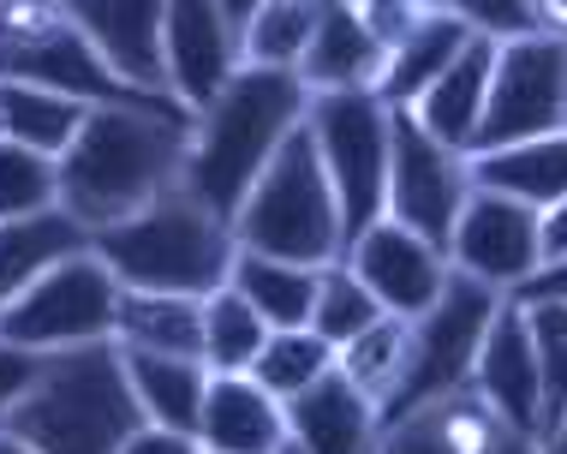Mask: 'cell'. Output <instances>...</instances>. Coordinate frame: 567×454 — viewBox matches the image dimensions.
Segmentation results:
<instances>
[{"instance_id": "obj_1", "label": "cell", "mask_w": 567, "mask_h": 454, "mask_svg": "<svg viewBox=\"0 0 567 454\" xmlns=\"http://www.w3.org/2000/svg\"><path fill=\"white\" fill-rule=\"evenodd\" d=\"M192 120L156 109H90L84 132L54 162V204L79 227H102L137 216L167 186L186 179Z\"/></svg>"}, {"instance_id": "obj_2", "label": "cell", "mask_w": 567, "mask_h": 454, "mask_svg": "<svg viewBox=\"0 0 567 454\" xmlns=\"http://www.w3.org/2000/svg\"><path fill=\"white\" fill-rule=\"evenodd\" d=\"M305 109H311V90H305L299 72L239 66L234 79L216 90V102L197 109V120H192L186 186L234 227L245 192L257 186V174L269 168V156L305 120Z\"/></svg>"}, {"instance_id": "obj_3", "label": "cell", "mask_w": 567, "mask_h": 454, "mask_svg": "<svg viewBox=\"0 0 567 454\" xmlns=\"http://www.w3.org/2000/svg\"><path fill=\"white\" fill-rule=\"evenodd\" d=\"M137 425H144V406L132 395L114 341L42 353L30 395L7 413V431L24 436L37 454H120Z\"/></svg>"}, {"instance_id": "obj_4", "label": "cell", "mask_w": 567, "mask_h": 454, "mask_svg": "<svg viewBox=\"0 0 567 454\" xmlns=\"http://www.w3.org/2000/svg\"><path fill=\"white\" fill-rule=\"evenodd\" d=\"M90 251L109 264V276L120 287L209 299L216 287H227V269H234L239 246H234V227L179 179V186H167L137 216L90 234Z\"/></svg>"}, {"instance_id": "obj_5", "label": "cell", "mask_w": 567, "mask_h": 454, "mask_svg": "<svg viewBox=\"0 0 567 454\" xmlns=\"http://www.w3.org/2000/svg\"><path fill=\"white\" fill-rule=\"evenodd\" d=\"M0 84L60 90V96H79L90 109H156V114L197 120L167 90H132L90 49V37L66 19L60 0H0Z\"/></svg>"}, {"instance_id": "obj_6", "label": "cell", "mask_w": 567, "mask_h": 454, "mask_svg": "<svg viewBox=\"0 0 567 454\" xmlns=\"http://www.w3.org/2000/svg\"><path fill=\"white\" fill-rule=\"evenodd\" d=\"M234 246L281 257V264H305V269H329L347 251L341 204H334V186L323 174V156H317L305 120L281 138L269 168L245 192V204L234 216Z\"/></svg>"}, {"instance_id": "obj_7", "label": "cell", "mask_w": 567, "mask_h": 454, "mask_svg": "<svg viewBox=\"0 0 567 454\" xmlns=\"http://www.w3.org/2000/svg\"><path fill=\"white\" fill-rule=\"evenodd\" d=\"M502 299H508V293L484 287L478 276L449 269L436 306L424 317H412V329H406V365H401L394 389L377 406L382 425H394V419L419 413V406L449 401V395H460V389H472V365H478L484 329H489V317H496Z\"/></svg>"}, {"instance_id": "obj_8", "label": "cell", "mask_w": 567, "mask_h": 454, "mask_svg": "<svg viewBox=\"0 0 567 454\" xmlns=\"http://www.w3.org/2000/svg\"><path fill=\"white\" fill-rule=\"evenodd\" d=\"M305 132L341 204V239H359L389 204V102L377 90H311Z\"/></svg>"}, {"instance_id": "obj_9", "label": "cell", "mask_w": 567, "mask_h": 454, "mask_svg": "<svg viewBox=\"0 0 567 454\" xmlns=\"http://www.w3.org/2000/svg\"><path fill=\"white\" fill-rule=\"evenodd\" d=\"M114 311H120V281L96 251H79L66 264H54L49 276H37L0 311V341H19L30 353L114 341Z\"/></svg>"}, {"instance_id": "obj_10", "label": "cell", "mask_w": 567, "mask_h": 454, "mask_svg": "<svg viewBox=\"0 0 567 454\" xmlns=\"http://www.w3.org/2000/svg\"><path fill=\"white\" fill-rule=\"evenodd\" d=\"M544 132H567V37H514L496 49V72H489V102L478 120L472 156L484 149H508Z\"/></svg>"}, {"instance_id": "obj_11", "label": "cell", "mask_w": 567, "mask_h": 454, "mask_svg": "<svg viewBox=\"0 0 567 454\" xmlns=\"http://www.w3.org/2000/svg\"><path fill=\"white\" fill-rule=\"evenodd\" d=\"M472 198V168L466 156L449 144H436L431 132L412 120V109H389V204L382 216L412 227L419 239L449 257L454 221Z\"/></svg>"}, {"instance_id": "obj_12", "label": "cell", "mask_w": 567, "mask_h": 454, "mask_svg": "<svg viewBox=\"0 0 567 454\" xmlns=\"http://www.w3.org/2000/svg\"><path fill=\"white\" fill-rule=\"evenodd\" d=\"M449 269L478 276L496 293H514L526 276L544 269V209L472 186V198L454 221V239H449Z\"/></svg>"}, {"instance_id": "obj_13", "label": "cell", "mask_w": 567, "mask_h": 454, "mask_svg": "<svg viewBox=\"0 0 567 454\" xmlns=\"http://www.w3.org/2000/svg\"><path fill=\"white\" fill-rule=\"evenodd\" d=\"M341 264L377 293L382 311L394 317H424L436 306L442 281H449V257H442L431 239H419L401 221H371L359 239H347Z\"/></svg>"}, {"instance_id": "obj_14", "label": "cell", "mask_w": 567, "mask_h": 454, "mask_svg": "<svg viewBox=\"0 0 567 454\" xmlns=\"http://www.w3.org/2000/svg\"><path fill=\"white\" fill-rule=\"evenodd\" d=\"M162 54H167V96H179L192 114L209 109L216 90L239 72V37L227 24L221 0H167Z\"/></svg>"}, {"instance_id": "obj_15", "label": "cell", "mask_w": 567, "mask_h": 454, "mask_svg": "<svg viewBox=\"0 0 567 454\" xmlns=\"http://www.w3.org/2000/svg\"><path fill=\"white\" fill-rule=\"evenodd\" d=\"M472 389L496 406L514 436L544 443V389H538V359H532V329L519 299H502L496 317H489L478 365H472Z\"/></svg>"}, {"instance_id": "obj_16", "label": "cell", "mask_w": 567, "mask_h": 454, "mask_svg": "<svg viewBox=\"0 0 567 454\" xmlns=\"http://www.w3.org/2000/svg\"><path fill=\"white\" fill-rule=\"evenodd\" d=\"M60 7L132 90H167V54H162L167 0H60Z\"/></svg>"}, {"instance_id": "obj_17", "label": "cell", "mask_w": 567, "mask_h": 454, "mask_svg": "<svg viewBox=\"0 0 567 454\" xmlns=\"http://www.w3.org/2000/svg\"><path fill=\"white\" fill-rule=\"evenodd\" d=\"M197 443L204 454H275L287 443V406L251 371H209Z\"/></svg>"}, {"instance_id": "obj_18", "label": "cell", "mask_w": 567, "mask_h": 454, "mask_svg": "<svg viewBox=\"0 0 567 454\" xmlns=\"http://www.w3.org/2000/svg\"><path fill=\"white\" fill-rule=\"evenodd\" d=\"M508 436L514 431L502 425V413L478 389H460L449 401H431L419 413L382 425L377 454H496Z\"/></svg>"}, {"instance_id": "obj_19", "label": "cell", "mask_w": 567, "mask_h": 454, "mask_svg": "<svg viewBox=\"0 0 567 454\" xmlns=\"http://www.w3.org/2000/svg\"><path fill=\"white\" fill-rule=\"evenodd\" d=\"M287 436L305 454H377L382 419H377V401H364L341 371H329L323 383H311L305 395L287 401Z\"/></svg>"}, {"instance_id": "obj_20", "label": "cell", "mask_w": 567, "mask_h": 454, "mask_svg": "<svg viewBox=\"0 0 567 454\" xmlns=\"http://www.w3.org/2000/svg\"><path fill=\"white\" fill-rule=\"evenodd\" d=\"M496 37H472L466 49L454 54V66L412 102V120L431 132L436 144L472 156V138H478V120H484V102H489V72H496Z\"/></svg>"}, {"instance_id": "obj_21", "label": "cell", "mask_w": 567, "mask_h": 454, "mask_svg": "<svg viewBox=\"0 0 567 454\" xmlns=\"http://www.w3.org/2000/svg\"><path fill=\"white\" fill-rule=\"evenodd\" d=\"M382 42L364 30V19L341 0H323L317 12V30L305 42V60H299V79L305 90H377L382 79Z\"/></svg>"}, {"instance_id": "obj_22", "label": "cell", "mask_w": 567, "mask_h": 454, "mask_svg": "<svg viewBox=\"0 0 567 454\" xmlns=\"http://www.w3.org/2000/svg\"><path fill=\"white\" fill-rule=\"evenodd\" d=\"M466 168H472V186L519 198L532 209H549L567 198V132H544V138H526L508 149H484V156H466Z\"/></svg>"}, {"instance_id": "obj_23", "label": "cell", "mask_w": 567, "mask_h": 454, "mask_svg": "<svg viewBox=\"0 0 567 454\" xmlns=\"http://www.w3.org/2000/svg\"><path fill=\"white\" fill-rule=\"evenodd\" d=\"M114 341L132 347V353L204 359V299H186V293H137V287H120Z\"/></svg>"}, {"instance_id": "obj_24", "label": "cell", "mask_w": 567, "mask_h": 454, "mask_svg": "<svg viewBox=\"0 0 567 454\" xmlns=\"http://www.w3.org/2000/svg\"><path fill=\"white\" fill-rule=\"evenodd\" d=\"M79 251H90V227H79L60 204L24 221H0V311L37 276H49L54 264H66Z\"/></svg>"}, {"instance_id": "obj_25", "label": "cell", "mask_w": 567, "mask_h": 454, "mask_svg": "<svg viewBox=\"0 0 567 454\" xmlns=\"http://www.w3.org/2000/svg\"><path fill=\"white\" fill-rule=\"evenodd\" d=\"M120 359H126L137 406H144V425H167V431L197 436V419H204V389H209V365H204V359L132 353V347H120Z\"/></svg>"}, {"instance_id": "obj_26", "label": "cell", "mask_w": 567, "mask_h": 454, "mask_svg": "<svg viewBox=\"0 0 567 454\" xmlns=\"http://www.w3.org/2000/svg\"><path fill=\"white\" fill-rule=\"evenodd\" d=\"M478 37V30H466L454 19V12H442V19H424L412 37L382 60V79H377V96L389 102V109H412V102L431 90L442 72L454 66V54L466 49V42Z\"/></svg>"}, {"instance_id": "obj_27", "label": "cell", "mask_w": 567, "mask_h": 454, "mask_svg": "<svg viewBox=\"0 0 567 454\" xmlns=\"http://www.w3.org/2000/svg\"><path fill=\"white\" fill-rule=\"evenodd\" d=\"M227 281L251 299V311L264 317L269 329H305L311 323V306H317V281L323 269H305V264H281V257H264V251H234V269Z\"/></svg>"}, {"instance_id": "obj_28", "label": "cell", "mask_w": 567, "mask_h": 454, "mask_svg": "<svg viewBox=\"0 0 567 454\" xmlns=\"http://www.w3.org/2000/svg\"><path fill=\"white\" fill-rule=\"evenodd\" d=\"M90 102L60 96V90H37V84H0V138L42 149V156H66L72 138L84 132Z\"/></svg>"}, {"instance_id": "obj_29", "label": "cell", "mask_w": 567, "mask_h": 454, "mask_svg": "<svg viewBox=\"0 0 567 454\" xmlns=\"http://www.w3.org/2000/svg\"><path fill=\"white\" fill-rule=\"evenodd\" d=\"M323 0H264L251 12V24L239 30V66H275V72H299L305 42L317 30Z\"/></svg>"}, {"instance_id": "obj_30", "label": "cell", "mask_w": 567, "mask_h": 454, "mask_svg": "<svg viewBox=\"0 0 567 454\" xmlns=\"http://www.w3.org/2000/svg\"><path fill=\"white\" fill-rule=\"evenodd\" d=\"M269 341V323L251 311V299L234 281L204 299V365L209 371H251Z\"/></svg>"}, {"instance_id": "obj_31", "label": "cell", "mask_w": 567, "mask_h": 454, "mask_svg": "<svg viewBox=\"0 0 567 454\" xmlns=\"http://www.w3.org/2000/svg\"><path fill=\"white\" fill-rule=\"evenodd\" d=\"M329 371H334V347L317 336L311 323H305V329H269L264 353H257V365H251V376L281 406L293 401V395H305L311 383H323Z\"/></svg>"}, {"instance_id": "obj_32", "label": "cell", "mask_w": 567, "mask_h": 454, "mask_svg": "<svg viewBox=\"0 0 567 454\" xmlns=\"http://www.w3.org/2000/svg\"><path fill=\"white\" fill-rule=\"evenodd\" d=\"M406 329H412V317L382 311L364 336H352L341 353H334V371H341L364 401L382 406V395L394 389V376H401V365H406Z\"/></svg>"}, {"instance_id": "obj_33", "label": "cell", "mask_w": 567, "mask_h": 454, "mask_svg": "<svg viewBox=\"0 0 567 454\" xmlns=\"http://www.w3.org/2000/svg\"><path fill=\"white\" fill-rule=\"evenodd\" d=\"M382 317V306H377V293L371 287H364L359 276H352V269L341 264V257H334V264L323 269V281H317V306H311V329L317 336H323L334 353H341V347L352 341V336H364V329H371Z\"/></svg>"}, {"instance_id": "obj_34", "label": "cell", "mask_w": 567, "mask_h": 454, "mask_svg": "<svg viewBox=\"0 0 567 454\" xmlns=\"http://www.w3.org/2000/svg\"><path fill=\"white\" fill-rule=\"evenodd\" d=\"M526 329H532V359H538L544 436H549V431H556V419H561V406H567V306H561V299H532V306H526Z\"/></svg>"}, {"instance_id": "obj_35", "label": "cell", "mask_w": 567, "mask_h": 454, "mask_svg": "<svg viewBox=\"0 0 567 454\" xmlns=\"http://www.w3.org/2000/svg\"><path fill=\"white\" fill-rule=\"evenodd\" d=\"M54 209V156L0 138V221H24Z\"/></svg>"}, {"instance_id": "obj_36", "label": "cell", "mask_w": 567, "mask_h": 454, "mask_svg": "<svg viewBox=\"0 0 567 454\" xmlns=\"http://www.w3.org/2000/svg\"><path fill=\"white\" fill-rule=\"evenodd\" d=\"M454 19L478 37L514 42V37H538V7L532 0H454Z\"/></svg>"}, {"instance_id": "obj_37", "label": "cell", "mask_w": 567, "mask_h": 454, "mask_svg": "<svg viewBox=\"0 0 567 454\" xmlns=\"http://www.w3.org/2000/svg\"><path fill=\"white\" fill-rule=\"evenodd\" d=\"M359 19H364V30L382 42V54H394L401 42L412 37V30L424 24V12L412 7V0H364L359 7Z\"/></svg>"}, {"instance_id": "obj_38", "label": "cell", "mask_w": 567, "mask_h": 454, "mask_svg": "<svg viewBox=\"0 0 567 454\" xmlns=\"http://www.w3.org/2000/svg\"><path fill=\"white\" fill-rule=\"evenodd\" d=\"M37 371H42V353H30L19 341H0V425H7V413L30 395Z\"/></svg>"}, {"instance_id": "obj_39", "label": "cell", "mask_w": 567, "mask_h": 454, "mask_svg": "<svg viewBox=\"0 0 567 454\" xmlns=\"http://www.w3.org/2000/svg\"><path fill=\"white\" fill-rule=\"evenodd\" d=\"M120 454H204V443L186 431H167V425H137L126 443H120Z\"/></svg>"}, {"instance_id": "obj_40", "label": "cell", "mask_w": 567, "mask_h": 454, "mask_svg": "<svg viewBox=\"0 0 567 454\" xmlns=\"http://www.w3.org/2000/svg\"><path fill=\"white\" fill-rule=\"evenodd\" d=\"M508 299H519V306H532V299H561V306H567V257H556V264H544L538 276H526V281H519Z\"/></svg>"}, {"instance_id": "obj_41", "label": "cell", "mask_w": 567, "mask_h": 454, "mask_svg": "<svg viewBox=\"0 0 567 454\" xmlns=\"http://www.w3.org/2000/svg\"><path fill=\"white\" fill-rule=\"evenodd\" d=\"M567 257V198L544 209V264Z\"/></svg>"}, {"instance_id": "obj_42", "label": "cell", "mask_w": 567, "mask_h": 454, "mask_svg": "<svg viewBox=\"0 0 567 454\" xmlns=\"http://www.w3.org/2000/svg\"><path fill=\"white\" fill-rule=\"evenodd\" d=\"M532 7H538V30L567 37V0H532Z\"/></svg>"}, {"instance_id": "obj_43", "label": "cell", "mask_w": 567, "mask_h": 454, "mask_svg": "<svg viewBox=\"0 0 567 454\" xmlns=\"http://www.w3.org/2000/svg\"><path fill=\"white\" fill-rule=\"evenodd\" d=\"M257 7H264V0H221V12H227V24H234V37H239L245 24H251Z\"/></svg>"}, {"instance_id": "obj_44", "label": "cell", "mask_w": 567, "mask_h": 454, "mask_svg": "<svg viewBox=\"0 0 567 454\" xmlns=\"http://www.w3.org/2000/svg\"><path fill=\"white\" fill-rule=\"evenodd\" d=\"M538 454H567V406H561V419H556V431L544 436V448Z\"/></svg>"}, {"instance_id": "obj_45", "label": "cell", "mask_w": 567, "mask_h": 454, "mask_svg": "<svg viewBox=\"0 0 567 454\" xmlns=\"http://www.w3.org/2000/svg\"><path fill=\"white\" fill-rule=\"evenodd\" d=\"M0 454H37V448H30L24 436H12L7 425H0Z\"/></svg>"}, {"instance_id": "obj_46", "label": "cell", "mask_w": 567, "mask_h": 454, "mask_svg": "<svg viewBox=\"0 0 567 454\" xmlns=\"http://www.w3.org/2000/svg\"><path fill=\"white\" fill-rule=\"evenodd\" d=\"M412 7H419L424 19H442V12H454V0H412Z\"/></svg>"}, {"instance_id": "obj_47", "label": "cell", "mask_w": 567, "mask_h": 454, "mask_svg": "<svg viewBox=\"0 0 567 454\" xmlns=\"http://www.w3.org/2000/svg\"><path fill=\"white\" fill-rule=\"evenodd\" d=\"M496 454H538V443H526V436H508V443H502Z\"/></svg>"}, {"instance_id": "obj_48", "label": "cell", "mask_w": 567, "mask_h": 454, "mask_svg": "<svg viewBox=\"0 0 567 454\" xmlns=\"http://www.w3.org/2000/svg\"><path fill=\"white\" fill-rule=\"evenodd\" d=\"M275 454H305V448L293 443V436H287V443H281V448H275Z\"/></svg>"}, {"instance_id": "obj_49", "label": "cell", "mask_w": 567, "mask_h": 454, "mask_svg": "<svg viewBox=\"0 0 567 454\" xmlns=\"http://www.w3.org/2000/svg\"><path fill=\"white\" fill-rule=\"evenodd\" d=\"M341 7H352V12H359V7H364V0H341Z\"/></svg>"}]
</instances>
